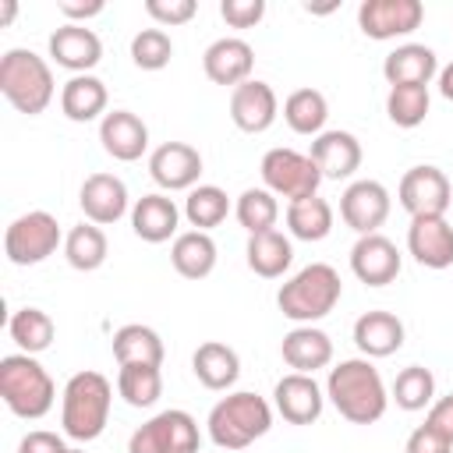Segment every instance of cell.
Listing matches in <instances>:
<instances>
[{
    "mask_svg": "<svg viewBox=\"0 0 453 453\" xmlns=\"http://www.w3.org/2000/svg\"><path fill=\"white\" fill-rule=\"evenodd\" d=\"M326 400L350 425H372V421H379L386 414L389 389H386L379 368L368 357H347V361L329 368Z\"/></svg>",
    "mask_w": 453,
    "mask_h": 453,
    "instance_id": "obj_1",
    "label": "cell"
},
{
    "mask_svg": "<svg viewBox=\"0 0 453 453\" xmlns=\"http://www.w3.org/2000/svg\"><path fill=\"white\" fill-rule=\"evenodd\" d=\"M113 403V386L99 372H74L60 393V425L74 442H92L106 432Z\"/></svg>",
    "mask_w": 453,
    "mask_h": 453,
    "instance_id": "obj_2",
    "label": "cell"
},
{
    "mask_svg": "<svg viewBox=\"0 0 453 453\" xmlns=\"http://www.w3.org/2000/svg\"><path fill=\"white\" fill-rule=\"evenodd\" d=\"M343 297V283L340 273L329 262H311L304 269H297L276 294L280 311L297 322V326H315L319 319H326Z\"/></svg>",
    "mask_w": 453,
    "mask_h": 453,
    "instance_id": "obj_3",
    "label": "cell"
},
{
    "mask_svg": "<svg viewBox=\"0 0 453 453\" xmlns=\"http://www.w3.org/2000/svg\"><path fill=\"white\" fill-rule=\"evenodd\" d=\"M205 425H209V439L219 449L237 453V449H248L255 439H262L273 428V407L265 403V396L237 389V393H226L209 411Z\"/></svg>",
    "mask_w": 453,
    "mask_h": 453,
    "instance_id": "obj_4",
    "label": "cell"
},
{
    "mask_svg": "<svg viewBox=\"0 0 453 453\" xmlns=\"http://www.w3.org/2000/svg\"><path fill=\"white\" fill-rule=\"evenodd\" d=\"M0 396L11 414H18L25 421H39L50 414V407L57 400V386H53L50 372L32 354L18 350L0 361Z\"/></svg>",
    "mask_w": 453,
    "mask_h": 453,
    "instance_id": "obj_5",
    "label": "cell"
},
{
    "mask_svg": "<svg viewBox=\"0 0 453 453\" xmlns=\"http://www.w3.org/2000/svg\"><path fill=\"white\" fill-rule=\"evenodd\" d=\"M0 92H4V99L18 113L39 117L53 103L57 81H53L50 64L39 53H32V50H7L0 57Z\"/></svg>",
    "mask_w": 453,
    "mask_h": 453,
    "instance_id": "obj_6",
    "label": "cell"
},
{
    "mask_svg": "<svg viewBox=\"0 0 453 453\" xmlns=\"http://www.w3.org/2000/svg\"><path fill=\"white\" fill-rule=\"evenodd\" d=\"M64 237L67 234L60 230L57 216H50L46 209H32L4 230V255L11 265H39L64 244Z\"/></svg>",
    "mask_w": 453,
    "mask_h": 453,
    "instance_id": "obj_7",
    "label": "cell"
},
{
    "mask_svg": "<svg viewBox=\"0 0 453 453\" xmlns=\"http://www.w3.org/2000/svg\"><path fill=\"white\" fill-rule=\"evenodd\" d=\"M258 170H262V188H269L276 198H287V205L319 195V184H322V170L315 166V159L308 152L283 149V145L269 149Z\"/></svg>",
    "mask_w": 453,
    "mask_h": 453,
    "instance_id": "obj_8",
    "label": "cell"
},
{
    "mask_svg": "<svg viewBox=\"0 0 453 453\" xmlns=\"http://www.w3.org/2000/svg\"><path fill=\"white\" fill-rule=\"evenodd\" d=\"M202 435L198 421L188 411H159L145 425H138L127 439V453H198Z\"/></svg>",
    "mask_w": 453,
    "mask_h": 453,
    "instance_id": "obj_9",
    "label": "cell"
},
{
    "mask_svg": "<svg viewBox=\"0 0 453 453\" xmlns=\"http://www.w3.org/2000/svg\"><path fill=\"white\" fill-rule=\"evenodd\" d=\"M396 198L411 212V219L414 216H446V209L453 202V188H449V177L439 166L421 163V166H411L400 177Z\"/></svg>",
    "mask_w": 453,
    "mask_h": 453,
    "instance_id": "obj_10",
    "label": "cell"
},
{
    "mask_svg": "<svg viewBox=\"0 0 453 453\" xmlns=\"http://www.w3.org/2000/svg\"><path fill=\"white\" fill-rule=\"evenodd\" d=\"M389 205H393V198H389L386 184H379V180H372V177L350 180V184L343 188V195H340V219H343L357 237L379 234V226H382L386 216H389Z\"/></svg>",
    "mask_w": 453,
    "mask_h": 453,
    "instance_id": "obj_11",
    "label": "cell"
},
{
    "mask_svg": "<svg viewBox=\"0 0 453 453\" xmlns=\"http://www.w3.org/2000/svg\"><path fill=\"white\" fill-rule=\"evenodd\" d=\"M421 21H425L421 0H365L357 7V28L379 42L411 35Z\"/></svg>",
    "mask_w": 453,
    "mask_h": 453,
    "instance_id": "obj_12",
    "label": "cell"
},
{
    "mask_svg": "<svg viewBox=\"0 0 453 453\" xmlns=\"http://www.w3.org/2000/svg\"><path fill=\"white\" fill-rule=\"evenodd\" d=\"M149 177L163 191H191L202 177V152L188 142H163L149 152Z\"/></svg>",
    "mask_w": 453,
    "mask_h": 453,
    "instance_id": "obj_13",
    "label": "cell"
},
{
    "mask_svg": "<svg viewBox=\"0 0 453 453\" xmlns=\"http://www.w3.org/2000/svg\"><path fill=\"white\" fill-rule=\"evenodd\" d=\"M273 407L283 421L290 425H311L322 418L326 407V389L315 382V375L290 372L273 386Z\"/></svg>",
    "mask_w": 453,
    "mask_h": 453,
    "instance_id": "obj_14",
    "label": "cell"
},
{
    "mask_svg": "<svg viewBox=\"0 0 453 453\" xmlns=\"http://www.w3.org/2000/svg\"><path fill=\"white\" fill-rule=\"evenodd\" d=\"M400 251L386 234H365L357 237V244L350 248V273L365 283V287H386L400 276Z\"/></svg>",
    "mask_w": 453,
    "mask_h": 453,
    "instance_id": "obj_15",
    "label": "cell"
},
{
    "mask_svg": "<svg viewBox=\"0 0 453 453\" xmlns=\"http://www.w3.org/2000/svg\"><path fill=\"white\" fill-rule=\"evenodd\" d=\"M280 113V99L273 92L269 81H258V78H248L244 85L230 88V120L244 131V134H262L273 127Z\"/></svg>",
    "mask_w": 453,
    "mask_h": 453,
    "instance_id": "obj_16",
    "label": "cell"
},
{
    "mask_svg": "<svg viewBox=\"0 0 453 453\" xmlns=\"http://www.w3.org/2000/svg\"><path fill=\"white\" fill-rule=\"evenodd\" d=\"M407 251L425 269L453 265V226L446 216H414L407 226Z\"/></svg>",
    "mask_w": 453,
    "mask_h": 453,
    "instance_id": "obj_17",
    "label": "cell"
},
{
    "mask_svg": "<svg viewBox=\"0 0 453 453\" xmlns=\"http://www.w3.org/2000/svg\"><path fill=\"white\" fill-rule=\"evenodd\" d=\"M251 67H255V50L237 35H223V39L209 42V50L202 53V71L212 85L237 88L251 78Z\"/></svg>",
    "mask_w": 453,
    "mask_h": 453,
    "instance_id": "obj_18",
    "label": "cell"
},
{
    "mask_svg": "<svg viewBox=\"0 0 453 453\" xmlns=\"http://www.w3.org/2000/svg\"><path fill=\"white\" fill-rule=\"evenodd\" d=\"M127 184L117 173H88L81 191H78V205L85 212L88 223L96 226H110L127 212Z\"/></svg>",
    "mask_w": 453,
    "mask_h": 453,
    "instance_id": "obj_19",
    "label": "cell"
},
{
    "mask_svg": "<svg viewBox=\"0 0 453 453\" xmlns=\"http://www.w3.org/2000/svg\"><path fill=\"white\" fill-rule=\"evenodd\" d=\"M50 57L57 60V67H64L71 74H92V67L103 60V42L92 28L64 21L50 35Z\"/></svg>",
    "mask_w": 453,
    "mask_h": 453,
    "instance_id": "obj_20",
    "label": "cell"
},
{
    "mask_svg": "<svg viewBox=\"0 0 453 453\" xmlns=\"http://www.w3.org/2000/svg\"><path fill=\"white\" fill-rule=\"evenodd\" d=\"M99 142H103V152L106 156H113L120 163H134L149 149V127L131 110H110L99 120Z\"/></svg>",
    "mask_w": 453,
    "mask_h": 453,
    "instance_id": "obj_21",
    "label": "cell"
},
{
    "mask_svg": "<svg viewBox=\"0 0 453 453\" xmlns=\"http://www.w3.org/2000/svg\"><path fill=\"white\" fill-rule=\"evenodd\" d=\"M177 223H180V209L170 195L152 191L142 195L131 205V230L145 241V244H163L170 237H177Z\"/></svg>",
    "mask_w": 453,
    "mask_h": 453,
    "instance_id": "obj_22",
    "label": "cell"
},
{
    "mask_svg": "<svg viewBox=\"0 0 453 453\" xmlns=\"http://www.w3.org/2000/svg\"><path fill=\"white\" fill-rule=\"evenodd\" d=\"M315 166L322 170V180H347L354 177V170L361 166V142L350 134V131H322L315 142H311V152Z\"/></svg>",
    "mask_w": 453,
    "mask_h": 453,
    "instance_id": "obj_23",
    "label": "cell"
},
{
    "mask_svg": "<svg viewBox=\"0 0 453 453\" xmlns=\"http://www.w3.org/2000/svg\"><path fill=\"white\" fill-rule=\"evenodd\" d=\"M382 74H386L389 88L393 85H425L428 88V81L439 78V57L425 42H403L393 53H386Z\"/></svg>",
    "mask_w": 453,
    "mask_h": 453,
    "instance_id": "obj_24",
    "label": "cell"
},
{
    "mask_svg": "<svg viewBox=\"0 0 453 453\" xmlns=\"http://www.w3.org/2000/svg\"><path fill=\"white\" fill-rule=\"evenodd\" d=\"M280 354L283 361L301 372V375H315L319 368H326L333 361V340L329 333H322L319 326H294L283 343H280Z\"/></svg>",
    "mask_w": 453,
    "mask_h": 453,
    "instance_id": "obj_25",
    "label": "cell"
},
{
    "mask_svg": "<svg viewBox=\"0 0 453 453\" xmlns=\"http://www.w3.org/2000/svg\"><path fill=\"white\" fill-rule=\"evenodd\" d=\"M354 343L365 357H389L403 347V322L393 311L372 308L354 322Z\"/></svg>",
    "mask_w": 453,
    "mask_h": 453,
    "instance_id": "obj_26",
    "label": "cell"
},
{
    "mask_svg": "<svg viewBox=\"0 0 453 453\" xmlns=\"http://www.w3.org/2000/svg\"><path fill=\"white\" fill-rule=\"evenodd\" d=\"M191 372H195V379H198L205 389L223 393V389H230V386L237 382V375H241V357H237L234 347H226V343H219V340H205V343H198V350H195V357H191Z\"/></svg>",
    "mask_w": 453,
    "mask_h": 453,
    "instance_id": "obj_27",
    "label": "cell"
},
{
    "mask_svg": "<svg viewBox=\"0 0 453 453\" xmlns=\"http://www.w3.org/2000/svg\"><path fill=\"white\" fill-rule=\"evenodd\" d=\"M106 85L96 74H71L60 88V110L74 124H88L96 117H106Z\"/></svg>",
    "mask_w": 453,
    "mask_h": 453,
    "instance_id": "obj_28",
    "label": "cell"
},
{
    "mask_svg": "<svg viewBox=\"0 0 453 453\" xmlns=\"http://www.w3.org/2000/svg\"><path fill=\"white\" fill-rule=\"evenodd\" d=\"M170 262L184 280H205L216 269V241L205 230H184L170 244Z\"/></svg>",
    "mask_w": 453,
    "mask_h": 453,
    "instance_id": "obj_29",
    "label": "cell"
},
{
    "mask_svg": "<svg viewBox=\"0 0 453 453\" xmlns=\"http://www.w3.org/2000/svg\"><path fill=\"white\" fill-rule=\"evenodd\" d=\"M244 255H248V269H251L255 276L276 280V276H283V273L290 269V262H294V244H290L287 234L265 230V234H251V237H248Z\"/></svg>",
    "mask_w": 453,
    "mask_h": 453,
    "instance_id": "obj_30",
    "label": "cell"
},
{
    "mask_svg": "<svg viewBox=\"0 0 453 453\" xmlns=\"http://www.w3.org/2000/svg\"><path fill=\"white\" fill-rule=\"evenodd\" d=\"M163 340L152 326H142V322H127L113 333V357L117 365H159L163 368Z\"/></svg>",
    "mask_w": 453,
    "mask_h": 453,
    "instance_id": "obj_31",
    "label": "cell"
},
{
    "mask_svg": "<svg viewBox=\"0 0 453 453\" xmlns=\"http://www.w3.org/2000/svg\"><path fill=\"white\" fill-rule=\"evenodd\" d=\"M283 120L294 134H311L319 138L326 131V120H329V103L319 88H294L287 99H283Z\"/></svg>",
    "mask_w": 453,
    "mask_h": 453,
    "instance_id": "obj_32",
    "label": "cell"
},
{
    "mask_svg": "<svg viewBox=\"0 0 453 453\" xmlns=\"http://www.w3.org/2000/svg\"><path fill=\"white\" fill-rule=\"evenodd\" d=\"M106 255H110V244H106L103 226H96V223L85 219V223H78V226L67 230V237H64V258H67L71 269L96 273L106 262Z\"/></svg>",
    "mask_w": 453,
    "mask_h": 453,
    "instance_id": "obj_33",
    "label": "cell"
},
{
    "mask_svg": "<svg viewBox=\"0 0 453 453\" xmlns=\"http://www.w3.org/2000/svg\"><path fill=\"white\" fill-rule=\"evenodd\" d=\"M287 230L297 241H322L333 230V205L319 195L287 205Z\"/></svg>",
    "mask_w": 453,
    "mask_h": 453,
    "instance_id": "obj_34",
    "label": "cell"
},
{
    "mask_svg": "<svg viewBox=\"0 0 453 453\" xmlns=\"http://www.w3.org/2000/svg\"><path fill=\"white\" fill-rule=\"evenodd\" d=\"M7 333H11V340L18 343L21 354L35 357V354H42L53 343L57 326H53V319L42 308H18L11 315V322H7Z\"/></svg>",
    "mask_w": 453,
    "mask_h": 453,
    "instance_id": "obj_35",
    "label": "cell"
},
{
    "mask_svg": "<svg viewBox=\"0 0 453 453\" xmlns=\"http://www.w3.org/2000/svg\"><path fill=\"white\" fill-rule=\"evenodd\" d=\"M117 393L131 407H152L163 396V372H159V365H120Z\"/></svg>",
    "mask_w": 453,
    "mask_h": 453,
    "instance_id": "obj_36",
    "label": "cell"
},
{
    "mask_svg": "<svg viewBox=\"0 0 453 453\" xmlns=\"http://www.w3.org/2000/svg\"><path fill=\"white\" fill-rule=\"evenodd\" d=\"M389 400H396L400 411H425L435 403V375L425 365H407L396 372Z\"/></svg>",
    "mask_w": 453,
    "mask_h": 453,
    "instance_id": "obj_37",
    "label": "cell"
},
{
    "mask_svg": "<svg viewBox=\"0 0 453 453\" xmlns=\"http://www.w3.org/2000/svg\"><path fill=\"white\" fill-rule=\"evenodd\" d=\"M226 212H230V198H226V191L223 188H216V184H198V188H191L188 191V198H184V219L195 226V230H212V226H219L223 219H226Z\"/></svg>",
    "mask_w": 453,
    "mask_h": 453,
    "instance_id": "obj_38",
    "label": "cell"
},
{
    "mask_svg": "<svg viewBox=\"0 0 453 453\" xmlns=\"http://www.w3.org/2000/svg\"><path fill=\"white\" fill-rule=\"evenodd\" d=\"M234 216L237 223L251 234H265V230H276V219H280V202L269 188H248L237 195V205H234Z\"/></svg>",
    "mask_w": 453,
    "mask_h": 453,
    "instance_id": "obj_39",
    "label": "cell"
},
{
    "mask_svg": "<svg viewBox=\"0 0 453 453\" xmlns=\"http://www.w3.org/2000/svg\"><path fill=\"white\" fill-rule=\"evenodd\" d=\"M432 96L425 85H393L386 96V117L396 127H418L428 117Z\"/></svg>",
    "mask_w": 453,
    "mask_h": 453,
    "instance_id": "obj_40",
    "label": "cell"
},
{
    "mask_svg": "<svg viewBox=\"0 0 453 453\" xmlns=\"http://www.w3.org/2000/svg\"><path fill=\"white\" fill-rule=\"evenodd\" d=\"M170 57H173V42L163 28H142L131 39V60L142 71H163L170 64Z\"/></svg>",
    "mask_w": 453,
    "mask_h": 453,
    "instance_id": "obj_41",
    "label": "cell"
},
{
    "mask_svg": "<svg viewBox=\"0 0 453 453\" xmlns=\"http://www.w3.org/2000/svg\"><path fill=\"white\" fill-rule=\"evenodd\" d=\"M198 4L195 0H145V14L159 25V28H173V25H188L195 18Z\"/></svg>",
    "mask_w": 453,
    "mask_h": 453,
    "instance_id": "obj_42",
    "label": "cell"
},
{
    "mask_svg": "<svg viewBox=\"0 0 453 453\" xmlns=\"http://www.w3.org/2000/svg\"><path fill=\"white\" fill-rule=\"evenodd\" d=\"M219 14L230 28H255L265 18V0H223Z\"/></svg>",
    "mask_w": 453,
    "mask_h": 453,
    "instance_id": "obj_43",
    "label": "cell"
},
{
    "mask_svg": "<svg viewBox=\"0 0 453 453\" xmlns=\"http://www.w3.org/2000/svg\"><path fill=\"white\" fill-rule=\"evenodd\" d=\"M403 453H453V442H449L446 435H439L432 425H418V428L407 435Z\"/></svg>",
    "mask_w": 453,
    "mask_h": 453,
    "instance_id": "obj_44",
    "label": "cell"
},
{
    "mask_svg": "<svg viewBox=\"0 0 453 453\" xmlns=\"http://www.w3.org/2000/svg\"><path fill=\"white\" fill-rule=\"evenodd\" d=\"M71 446L57 435V432H46V428H35L28 432L21 442H18V453H67Z\"/></svg>",
    "mask_w": 453,
    "mask_h": 453,
    "instance_id": "obj_45",
    "label": "cell"
},
{
    "mask_svg": "<svg viewBox=\"0 0 453 453\" xmlns=\"http://www.w3.org/2000/svg\"><path fill=\"white\" fill-rule=\"evenodd\" d=\"M425 425H432L439 435H446V439L453 442V393H449V396H439V400L428 407Z\"/></svg>",
    "mask_w": 453,
    "mask_h": 453,
    "instance_id": "obj_46",
    "label": "cell"
},
{
    "mask_svg": "<svg viewBox=\"0 0 453 453\" xmlns=\"http://www.w3.org/2000/svg\"><path fill=\"white\" fill-rule=\"evenodd\" d=\"M57 7H60V14H64L71 25H85L88 18L103 14V0H88V4H78V0H60Z\"/></svg>",
    "mask_w": 453,
    "mask_h": 453,
    "instance_id": "obj_47",
    "label": "cell"
},
{
    "mask_svg": "<svg viewBox=\"0 0 453 453\" xmlns=\"http://www.w3.org/2000/svg\"><path fill=\"white\" fill-rule=\"evenodd\" d=\"M439 92H442V99L453 103V60L446 67H439Z\"/></svg>",
    "mask_w": 453,
    "mask_h": 453,
    "instance_id": "obj_48",
    "label": "cell"
},
{
    "mask_svg": "<svg viewBox=\"0 0 453 453\" xmlns=\"http://www.w3.org/2000/svg\"><path fill=\"white\" fill-rule=\"evenodd\" d=\"M14 11H18V4H14V0H4V7H0V25H11Z\"/></svg>",
    "mask_w": 453,
    "mask_h": 453,
    "instance_id": "obj_49",
    "label": "cell"
},
{
    "mask_svg": "<svg viewBox=\"0 0 453 453\" xmlns=\"http://www.w3.org/2000/svg\"><path fill=\"white\" fill-rule=\"evenodd\" d=\"M67 453H85V449H67Z\"/></svg>",
    "mask_w": 453,
    "mask_h": 453,
    "instance_id": "obj_50",
    "label": "cell"
}]
</instances>
